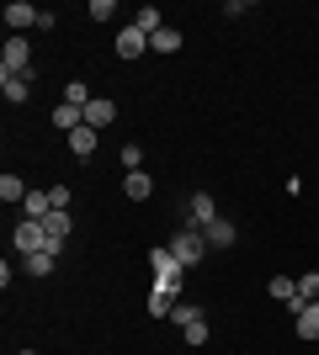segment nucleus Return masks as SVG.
Wrapping results in <instances>:
<instances>
[{"label":"nucleus","mask_w":319,"mask_h":355,"mask_svg":"<svg viewBox=\"0 0 319 355\" xmlns=\"http://www.w3.org/2000/svg\"><path fill=\"white\" fill-rule=\"evenodd\" d=\"M176 218H181V228H208V223L224 218V212H218L213 191H192V196H186V207H176Z\"/></svg>","instance_id":"1"},{"label":"nucleus","mask_w":319,"mask_h":355,"mask_svg":"<svg viewBox=\"0 0 319 355\" xmlns=\"http://www.w3.org/2000/svg\"><path fill=\"white\" fill-rule=\"evenodd\" d=\"M170 324L181 329V340H186V345H208V313H202V308H192V302H176Z\"/></svg>","instance_id":"2"},{"label":"nucleus","mask_w":319,"mask_h":355,"mask_svg":"<svg viewBox=\"0 0 319 355\" xmlns=\"http://www.w3.org/2000/svg\"><path fill=\"white\" fill-rule=\"evenodd\" d=\"M170 254H176V260H181L186 270L197 266L202 254H208V239H202V228H181V234L170 239Z\"/></svg>","instance_id":"3"},{"label":"nucleus","mask_w":319,"mask_h":355,"mask_svg":"<svg viewBox=\"0 0 319 355\" xmlns=\"http://www.w3.org/2000/svg\"><path fill=\"white\" fill-rule=\"evenodd\" d=\"M27 69H32V43L22 32H11V37H6V53H0V74H27Z\"/></svg>","instance_id":"4"},{"label":"nucleus","mask_w":319,"mask_h":355,"mask_svg":"<svg viewBox=\"0 0 319 355\" xmlns=\"http://www.w3.org/2000/svg\"><path fill=\"white\" fill-rule=\"evenodd\" d=\"M11 244H16V254L27 260V254L48 250V228H43V223H32V218H22V223H16V234H11Z\"/></svg>","instance_id":"5"},{"label":"nucleus","mask_w":319,"mask_h":355,"mask_svg":"<svg viewBox=\"0 0 319 355\" xmlns=\"http://www.w3.org/2000/svg\"><path fill=\"white\" fill-rule=\"evenodd\" d=\"M43 228H48V250L64 254V244H69V234H75V212H48Z\"/></svg>","instance_id":"6"},{"label":"nucleus","mask_w":319,"mask_h":355,"mask_svg":"<svg viewBox=\"0 0 319 355\" xmlns=\"http://www.w3.org/2000/svg\"><path fill=\"white\" fill-rule=\"evenodd\" d=\"M32 85H38V80H32V69H27V74H0V90H6V101H11V106L32 101Z\"/></svg>","instance_id":"7"},{"label":"nucleus","mask_w":319,"mask_h":355,"mask_svg":"<svg viewBox=\"0 0 319 355\" xmlns=\"http://www.w3.org/2000/svg\"><path fill=\"white\" fill-rule=\"evenodd\" d=\"M38 6H32V0H11V6H6V27L11 32H27V27H38Z\"/></svg>","instance_id":"8"},{"label":"nucleus","mask_w":319,"mask_h":355,"mask_svg":"<svg viewBox=\"0 0 319 355\" xmlns=\"http://www.w3.org/2000/svg\"><path fill=\"white\" fill-rule=\"evenodd\" d=\"M202 239H208V250H234V239H240V228L229 218H213L208 228H202Z\"/></svg>","instance_id":"9"},{"label":"nucleus","mask_w":319,"mask_h":355,"mask_svg":"<svg viewBox=\"0 0 319 355\" xmlns=\"http://www.w3.org/2000/svg\"><path fill=\"white\" fill-rule=\"evenodd\" d=\"M144 53H149V37L138 27H122L117 32V59H144Z\"/></svg>","instance_id":"10"},{"label":"nucleus","mask_w":319,"mask_h":355,"mask_svg":"<svg viewBox=\"0 0 319 355\" xmlns=\"http://www.w3.org/2000/svg\"><path fill=\"white\" fill-rule=\"evenodd\" d=\"M293 329H298V340L314 345L319 340V302H304V308L293 313Z\"/></svg>","instance_id":"11"},{"label":"nucleus","mask_w":319,"mask_h":355,"mask_svg":"<svg viewBox=\"0 0 319 355\" xmlns=\"http://www.w3.org/2000/svg\"><path fill=\"white\" fill-rule=\"evenodd\" d=\"M112 122H117V101H101V96H96V101L85 106V128L101 133V128H112Z\"/></svg>","instance_id":"12"},{"label":"nucleus","mask_w":319,"mask_h":355,"mask_svg":"<svg viewBox=\"0 0 319 355\" xmlns=\"http://www.w3.org/2000/svg\"><path fill=\"white\" fill-rule=\"evenodd\" d=\"M54 128H59V133H75V128H85V106L59 101V106H54Z\"/></svg>","instance_id":"13"},{"label":"nucleus","mask_w":319,"mask_h":355,"mask_svg":"<svg viewBox=\"0 0 319 355\" xmlns=\"http://www.w3.org/2000/svg\"><path fill=\"white\" fill-rule=\"evenodd\" d=\"M122 196H128V202H149V196H154V180L144 175V170H133V175H122Z\"/></svg>","instance_id":"14"},{"label":"nucleus","mask_w":319,"mask_h":355,"mask_svg":"<svg viewBox=\"0 0 319 355\" xmlns=\"http://www.w3.org/2000/svg\"><path fill=\"white\" fill-rule=\"evenodd\" d=\"M272 297H277V302H288V313L304 308V297H298V282H293V276H272Z\"/></svg>","instance_id":"15"},{"label":"nucleus","mask_w":319,"mask_h":355,"mask_svg":"<svg viewBox=\"0 0 319 355\" xmlns=\"http://www.w3.org/2000/svg\"><path fill=\"white\" fill-rule=\"evenodd\" d=\"M48 212H54V196H48V191H27V202H22V218L43 223Z\"/></svg>","instance_id":"16"},{"label":"nucleus","mask_w":319,"mask_h":355,"mask_svg":"<svg viewBox=\"0 0 319 355\" xmlns=\"http://www.w3.org/2000/svg\"><path fill=\"white\" fill-rule=\"evenodd\" d=\"M27 191H32V186L22 175H11V170L0 175V202H6V207H11V202H27Z\"/></svg>","instance_id":"17"},{"label":"nucleus","mask_w":319,"mask_h":355,"mask_svg":"<svg viewBox=\"0 0 319 355\" xmlns=\"http://www.w3.org/2000/svg\"><path fill=\"white\" fill-rule=\"evenodd\" d=\"M69 154H75V159H91L96 154V128H75V133H69Z\"/></svg>","instance_id":"18"},{"label":"nucleus","mask_w":319,"mask_h":355,"mask_svg":"<svg viewBox=\"0 0 319 355\" xmlns=\"http://www.w3.org/2000/svg\"><path fill=\"white\" fill-rule=\"evenodd\" d=\"M181 276H186V270H165V276H154V292L170 297V302H181Z\"/></svg>","instance_id":"19"},{"label":"nucleus","mask_w":319,"mask_h":355,"mask_svg":"<svg viewBox=\"0 0 319 355\" xmlns=\"http://www.w3.org/2000/svg\"><path fill=\"white\" fill-rule=\"evenodd\" d=\"M133 27H138V32H144V37H154V32L165 27V16H160V6H144V11H138V16H133Z\"/></svg>","instance_id":"20"},{"label":"nucleus","mask_w":319,"mask_h":355,"mask_svg":"<svg viewBox=\"0 0 319 355\" xmlns=\"http://www.w3.org/2000/svg\"><path fill=\"white\" fill-rule=\"evenodd\" d=\"M176 48H181V32H176V27H160L149 37V53H176Z\"/></svg>","instance_id":"21"},{"label":"nucleus","mask_w":319,"mask_h":355,"mask_svg":"<svg viewBox=\"0 0 319 355\" xmlns=\"http://www.w3.org/2000/svg\"><path fill=\"white\" fill-rule=\"evenodd\" d=\"M54 260H59L54 250H38V254H27L22 266H27V276H48V270H54Z\"/></svg>","instance_id":"22"},{"label":"nucleus","mask_w":319,"mask_h":355,"mask_svg":"<svg viewBox=\"0 0 319 355\" xmlns=\"http://www.w3.org/2000/svg\"><path fill=\"white\" fill-rule=\"evenodd\" d=\"M149 266H154V276H165V270H186L181 260H176V254H170V244H160V250L149 254Z\"/></svg>","instance_id":"23"},{"label":"nucleus","mask_w":319,"mask_h":355,"mask_svg":"<svg viewBox=\"0 0 319 355\" xmlns=\"http://www.w3.org/2000/svg\"><path fill=\"white\" fill-rule=\"evenodd\" d=\"M298 297H304V302H319V270H304V276H298Z\"/></svg>","instance_id":"24"},{"label":"nucleus","mask_w":319,"mask_h":355,"mask_svg":"<svg viewBox=\"0 0 319 355\" xmlns=\"http://www.w3.org/2000/svg\"><path fill=\"white\" fill-rule=\"evenodd\" d=\"M122 170H128V175L144 170V144H122Z\"/></svg>","instance_id":"25"},{"label":"nucleus","mask_w":319,"mask_h":355,"mask_svg":"<svg viewBox=\"0 0 319 355\" xmlns=\"http://www.w3.org/2000/svg\"><path fill=\"white\" fill-rule=\"evenodd\" d=\"M64 101H69V106H91L96 96H91L85 85H80V80H69V85H64Z\"/></svg>","instance_id":"26"},{"label":"nucleus","mask_w":319,"mask_h":355,"mask_svg":"<svg viewBox=\"0 0 319 355\" xmlns=\"http://www.w3.org/2000/svg\"><path fill=\"white\" fill-rule=\"evenodd\" d=\"M149 313H154V318H170V313H176V302H170V297H160V292H149Z\"/></svg>","instance_id":"27"},{"label":"nucleus","mask_w":319,"mask_h":355,"mask_svg":"<svg viewBox=\"0 0 319 355\" xmlns=\"http://www.w3.org/2000/svg\"><path fill=\"white\" fill-rule=\"evenodd\" d=\"M91 16L96 21H112V16H117V0H91Z\"/></svg>","instance_id":"28"},{"label":"nucleus","mask_w":319,"mask_h":355,"mask_svg":"<svg viewBox=\"0 0 319 355\" xmlns=\"http://www.w3.org/2000/svg\"><path fill=\"white\" fill-rule=\"evenodd\" d=\"M48 196H54V212H69V186H48Z\"/></svg>","instance_id":"29"},{"label":"nucleus","mask_w":319,"mask_h":355,"mask_svg":"<svg viewBox=\"0 0 319 355\" xmlns=\"http://www.w3.org/2000/svg\"><path fill=\"white\" fill-rule=\"evenodd\" d=\"M16 355H38V350H16Z\"/></svg>","instance_id":"30"}]
</instances>
